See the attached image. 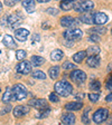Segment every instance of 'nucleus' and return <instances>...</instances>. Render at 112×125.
Listing matches in <instances>:
<instances>
[{
    "mask_svg": "<svg viewBox=\"0 0 112 125\" xmlns=\"http://www.w3.org/2000/svg\"><path fill=\"white\" fill-rule=\"evenodd\" d=\"M55 91L61 96H68L73 92V86L66 81H60L55 84Z\"/></svg>",
    "mask_w": 112,
    "mask_h": 125,
    "instance_id": "obj_1",
    "label": "nucleus"
},
{
    "mask_svg": "<svg viewBox=\"0 0 112 125\" xmlns=\"http://www.w3.org/2000/svg\"><path fill=\"white\" fill-rule=\"evenodd\" d=\"M94 8V2L91 0H85V1H77L74 5L73 9L78 13H84L89 12Z\"/></svg>",
    "mask_w": 112,
    "mask_h": 125,
    "instance_id": "obj_2",
    "label": "nucleus"
},
{
    "mask_svg": "<svg viewBox=\"0 0 112 125\" xmlns=\"http://www.w3.org/2000/svg\"><path fill=\"white\" fill-rule=\"evenodd\" d=\"M11 89H12V93L17 101H23L27 97V89L23 84H16Z\"/></svg>",
    "mask_w": 112,
    "mask_h": 125,
    "instance_id": "obj_3",
    "label": "nucleus"
},
{
    "mask_svg": "<svg viewBox=\"0 0 112 125\" xmlns=\"http://www.w3.org/2000/svg\"><path fill=\"white\" fill-rule=\"evenodd\" d=\"M83 37V31L78 28H73V29H67V30L64 32V38L67 39V40H78Z\"/></svg>",
    "mask_w": 112,
    "mask_h": 125,
    "instance_id": "obj_4",
    "label": "nucleus"
},
{
    "mask_svg": "<svg viewBox=\"0 0 112 125\" xmlns=\"http://www.w3.org/2000/svg\"><path fill=\"white\" fill-rule=\"evenodd\" d=\"M109 117V111L107 108H99L98 111H95L93 114V121L94 123L100 124L107 121V118Z\"/></svg>",
    "mask_w": 112,
    "mask_h": 125,
    "instance_id": "obj_5",
    "label": "nucleus"
},
{
    "mask_svg": "<svg viewBox=\"0 0 112 125\" xmlns=\"http://www.w3.org/2000/svg\"><path fill=\"white\" fill-rule=\"evenodd\" d=\"M71 79L73 82H75V83H78V84H81V83H84L86 79V74L84 73L83 70L81 69H75L74 68V70L71 73L70 75Z\"/></svg>",
    "mask_w": 112,
    "mask_h": 125,
    "instance_id": "obj_6",
    "label": "nucleus"
},
{
    "mask_svg": "<svg viewBox=\"0 0 112 125\" xmlns=\"http://www.w3.org/2000/svg\"><path fill=\"white\" fill-rule=\"evenodd\" d=\"M16 70L18 72L19 74H23V75H27L31 72V64L28 60H23L16 66Z\"/></svg>",
    "mask_w": 112,
    "mask_h": 125,
    "instance_id": "obj_7",
    "label": "nucleus"
},
{
    "mask_svg": "<svg viewBox=\"0 0 112 125\" xmlns=\"http://www.w3.org/2000/svg\"><path fill=\"white\" fill-rule=\"evenodd\" d=\"M60 22H61V26L62 27H67V28H70V27L77 26L78 21L76 20L75 18H73L72 16H64V17L61 18Z\"/></svg>",
    "mask_w": 112,
    "mask_h": 125,
    "instance_id": "obj_8",
    "label": "nucleus"
},
{
    "mask_svg": "<svg viewBox=\"0 0 112 125\" xmlns=\"http://www.w3.org/2000/svg\"><path fill=\"white\" fill-rule=\"evenodd\" d=\"M21 21H23V16H20L19 12H16L8 17V25L11 26V28H16L17 26H19Z\"/></svg>",
    "mask_w": 112,
    "mask_h": 125,
    "instance_id": "obj_9",
    "label": "nucleus"
},
{
    "mask_svg": "<svg viewBox=\"0 0 112 125\" xmlns=\"http://www.w3.org/2000/svg\"><path fill=\"white\" fill-rule=\"evenodd\" d=\"M29 111H30V107L28 105H18L13 108V115L16 117H21L28 114Z\"/></svg>",
    "mask_w": 112,
    "mask_h": 125,
    "instance_id": "obj_10",
    "label": "nucleus"
},
{
    "mask_svg": "<svg viewBox=\"0 0 112 125\" xmlns=\"http://www.w3.org/2000/svg\"><path fill=\"white\" fill-rule=\"evenodd\" d=\"M29 105H31L33 107L35 108H39V109H45L47 108L48 104H47V101L45 99H37V98H34V99H30L29 101Z\"/></svg>",
    "mask_w": 112,
    "mask_h": 125,
    "instance_id": "obj_11",
    "label": "nucleus"
},
{
    "mask_svg": "<svg viewBox=\"0 0 112 125\" xmlns=\"http://www.w3.org/2000/svg\"><path fill=\"white\" fill-rule=\"evenodd\" d=\"M108 21V17L103 12H95L93 15V23L95 25H104Z\"/></svg>",
    "mask_w": 112,
    "mask_h": 125,
    "instance_id": "obj_12",
    "label": "nucleus"
},
{
    "mask_svg": "<svg viewBox=\"0 0 112 125\" xmlns=\"http://www.w3.org/2000/svg\"><path fill=\"white\" fill-rule=\"evenodd\" d=\"M29 36V31L25 28H19V29H16L15 31V37L18 39L19 42H25Z\"/></svg>",
    "mask_w": 112,
    "mask_h": 125,
    "instance_id": "obj_13",
    "label": "nucleus"
},
{
    "mask_svg": "<svg viewBox=\"0 0 112 125\" xmlns=\"http://www.w3.org/2000/svg\"><path fill=\"white\" fill-rule=\"evenodd\" d=\"M100 62H101V58H100L99 55H91V56L87 58V60H86L87 66H90V67H92V68L98 67V66L100 65Z\"/></svg>",
    "mask_w": 112,
    "mask_h": 125,
    "instance_id": "obj_14",
    "label": "nucleus"
},
{
    "mask_svg": "<svg viewBox=\"0 0 112 125\" xmlns=\"http://www.w3.org/2000/svg\"><path fill=\"white\" fill-rule=\"evenodd\" d=\"M23 7L25 8V10L28 13H31V12H34L35 9H36V3H35L34 0H24Z\"/></svg>",
    "mask_w": 112,
    "mask_h": 125,
    "instance_id": "obj_15",
    "label": "nucleus"
},
{
    "mask_svg": "<svg viewBox=\"0 0 112 125\" xmlns=\"http://www.w3.org/2000/svg\"><path fill=\"white\" fill-rule=\"evenodd\" d=\"M77 1L78 0H62V1H61V5H60V8L62 10H71Z\"/></svg>",
    "mask_w": 112,
    "mask_h": 125,
    "instance_id": "obj_16",
    "label": "nucleus"
},
{
    "mask_svg": "<svg viewBox=\"0 0 112 125\" xmlns=\"http://www.w3.org/2000/svg\"><path fill=\"white\" fill-rule=\"evenodd\" d=\"M11 101H16V97L12 93V89H11L10 87H8L2 96V102L3 103H9V102H11Z\"/></svg>",
    "mask_w": 112,
    "mask_h": 125,
    "instance_id": "obj_17",
    "label": "nucleus"
},
{
    "mask_svg": "<svg viewBox=\"0 0 112 125\" xmlns=\"http://www.w3.org/2000/svg\"><path fill=\"white\" fill-rule=\"evenodd\" d=\"M2 42L6 47H8V48H16V46H17L16 42H13V38L10 36V35H5L2 38Z\"/></svg>",
    "mask_w": 112,
    "mask_h": 125,
    "instance_id": "obj_18",
    "label": "nucleus"
},
{
    "mask_svg": "<svg viewBox=\"0 0 112 125\" xmlns=\"http://www.w3.org/2000/svg\"><path fill=\"white\" fill-rule=\"evenodd\" d=\"M82 107H83V104L81 102H71V103H67L65 105V108L68 111H78Z\"/></svg>",
    "mask_w": 112,
    "mask_h": 125,
    "instance_id": "obj_19",
    "label": "nucleus"
},
{
    "mask_svg": "<svg viewBox=\"0 0 112 125\" xmlns=\"http://www.w3.org/2000/svg\"><path fill=\"white\" fill-rule=\"evenodd\" d=\"M62 122L64 124H74L75 123V115L72 114V113H67V114H64L62 116Z\"/></svg>",
    "mask_w": 112,
    "mask_h": 125,
    "instance_id": "obj_20",
    "label": "nucleus"
},
{
    "mask_svg": "<svg viewBox=\"0 0 112 125\" xmlns=\"http://www.w3.org/2000/svg\"><path fill=\"white\" fill-rule=\"evenodd\" d=\"M63 57H64V52L61 49H55V50H53L52 54H50V58H52V60H54V62H60Z\"/></svg>",
    "mask_w": 112,
    "mask_h": 125,
    "instance_id": "obj_21",
    "label": "nucleus"
},
{
    "mask_svg": "<svg viewBox=\"0 0 112 125\" xmlns=\"http://www.w3.org/2000/svg\"><path fill=\"white\" fill-rule=\"evenodd\" d=\"M93 15L94 13H87L84 12V15H82L80 17V20L84 23H87V25H92L93 23Z\"/></svg>",
    "mask_w": 112,
    "mask_h": 125,
    "instance_id": "obj_22",
    "label": "nucleus"
},
{
    "mask_svg": "<svg viewBox=\"0 0 112 125\" xmlns=\"http://www.w3.org/2000/svg\"><path fill=\"white\" fill-rule=\"evenodd\" d=\"M48 75L52 79H56L60 75V66H53L48 69Z\"/></svg>",
    "mask_w": 112,
    "mask_h": 125,
    "instance_id": "obj_23",
    "label": "nucleus"
},
{
    "mask_svg": "<svg viewBox=\"0 0 112 125\" xmlns=\"http://www.w3.org/2000/svg\"><path fill=\"white\" fill-rule=\"evenodd\" d=\"M86 55H87V54H86V52H84V50L78 52H76V54L73 56V60L76 62V64H81V62H83V59L85 58Z\"/></svg>",
    "mask_w": 112,
    "mask_h": 125,
    "instance_id": "obj_24",
    "label": "nucleus"
},
{
    "mask_svg": "<svg viewBox=\"0 0 112 125\" xmlns=\"http://www.w3.org/2000/svg\"><path fill=\"white\" fill-rule=\"evenodd\" d=\"M90 32H92V34H95V35H99V36H101V35H104L105 32H107V28L103 26H98V27H93V28L90 29Z\"/></svg>",
    "mask_w": 112,
    "mask_h": 125,
    "instance_id": "obj_25",
    "label": "nucleus"
},
{
    "mask_svg": "<svg viewBox=\"0 0 112 125\" xmlns=\"http://www.w3.org/2000/svg\"><path fill=\"white\" fill-rule=\"evenodd\" d=\"M30 64L33 66H36V67H38V66L43 65L45 62V59L43 57H40V56H33L31 57V60H30Z\"/></svg>",
    "mask_w": 112,
    "mask_h": 125,
    "instance_id": "obj_26",
    "label": "nucleus"
},
{
    "mask_svg": "<svg viewBox=\"0 0 112 125\" xmlns=\"http://www.w3.org/2000/svg\"><path fill=\"white\" fill-rule=\"evenodd\" d=\"M31 76H33L35 79H40V81H44L45 78H46L45 73L44 72H42V70H35V72H33Z\"/></svg>",
    "mask_w": 112,
    "mask_h": 125,
    "instance_id": "obj_27",
    "label": "nucleus"
},
{
    "mask_svg": "<svg viewBox=\"0 0 112 125\" xmlns=\"http://www.w3.org/2000/svg\"><path fill=\"white\" fill-rule=\"evenodd\" d=\"M89 87L91 89H93V91H95V92H99L100 89H101V83H100L98 79H95V81H92L91 83H90Z\"/></svg>",
    "mask_w": 112,
    "mask_h": 125,
    "instance_id": "obj_28",
    "label": "nucleus"
},
{
    "mask_svg": "<svg viewBox=\"0 0 112 125\" xmlns=\"http://www.w3.org/2000/svg\"><path fill=\"white\" fill-rule=\"evenodd\" d=\"M100 48L98 46H90L86 50V54H90V55H99L100 54Z\"/></svg>",
    "mask_w": 112,
    "mask_h": 125,
    "instance_id": "obj_29",
    "label": "nucleus"
},
{
    "mask_svg": "<svg viewBox=\"0 0 112 125\" xmlns=\"http://www.w3.org/2000/svg\"><path fill=\"white\" fill-rule=\"evenodd\" d=\"M26 56H27V54H26V52H25V50H17V52H16V58H17L18 60L25 59V58H26Z\"/></svg>",
    "mask_w": 112,
    "mask_h": 125,
    "instance_id": "obj_30",
    "label": "nucleus"
},
{
    "mask_svg": "<svg viewBox=\"0 0 112 125\" xmlns=\"http://www.w3.org/2000/svg\"><path fill=\"white\" fill-rule=\"evenodd\" d=\"M63 68H64V69H67V70L74 69V68H76V65L75 64H72V62H65L63 64Z\"/></svg>",
    "mask_w": 112,
    "mask_h": 125,
    "instance_id": "obj_31",
    "label": "nucleus"
},
{
    "mask_svg": "<svg viewBox=\"0 0 112 125\" xmlns=\"http://www.w3.org/2000/svg\"><path fill=\"white\" fill-rule=\"evenodd\" d=\"M99 97H100V95L98 93H90L89 94V98H90V101L91 102H98L99 101Z\"/></svg>",
    "mask_w": 112,
    "mask_h": 125,
    "instance_id": "obj_32",
    "label": "nucleus"
},
{
    "mask_svg": "<svg viewBox=\"0 0 112 125\" xmlns=\"http://www.w3.org/2000/svg\"><path fill=\"white\" fill-rule=\"evenodd\" d=\"M46 12L50 13V15H52V16H57V15H58V10H57V9H56L55 7L47 8V9H46Z\"/></svg>",
    "mask_w": 112,
    "mask_h": 125,
    "instance_id": "obj_33",
    "label": "nucleus"
},
{
    "mask_svg": "<svg viewBox=\"0 0 112 125\" xmlns=\"http://www.w3.org/2000/svg\"><path fill=\"white\" fill-rule=\"evenodd\" d=\"M50 101L53 103H57L58 102V96L55 93H50Z\"/></svg>",
    "mask_w": 112,
    "mask_h": 125,
    "instance_id": "obj_34",
    "label": "nucleus"
},
{
    "mask_svg": "<svg viewBox=\"0 0 112 125\" xmlns=\"http://www.w3.org/2000/svg\"><path fill=\"white\" fill-rule=\"evenodd\" d=\"M11 111V105H7L6 107H3L1 111H0V115H3V114H7L8 112Z\"/></svg>",
    "mask_w": 112,
    "mask_h": 125,
    "instance_id": "obj_35",
    "label": "nucleus"
},
{
    "mask_svg": "<svg viewBox=\"0 0 112 125\" xmlns=\"http://www.w3.org/2000/svg\"><path fill=\"white\" fill-rule=\"evenodd\" d=\"M40 40V37H39V35L38 34H35L34 35V37H33V39H31V44L33 45H36L37 42Z\"/></svg>",
    "mask_w": 112,
    "mask_h": 125,
    "instance_id": "obj_36",
    "label": "nucleus"
},
{
    "mask_svg": "<svg viewBox=\"0 0 112 125\" xmlns=\"http://www.w3.org/2000/svg\"><path fill=\"white\" fill-rule=\"evenodd\" d=\"M105 85H107V88L109 89V91H112V75L109 77V79L107 81V84H105Z\"/></svg>",
    "mask_w": 112,
    "mask_h": 125,
    "instance_id": "obj_37",
    "label": "nucleus"
},
{
    "mask_svg": "<svg viewBox=\"0 0 112 125\" xmlns=\"http://www.w3.org/2000/svg\"><path fill=\"white\" fill-rule=\"evenodd\" d=\"M50 109H48V108H46V109H45V112H43V113H42V114H39L38 118H44V117H46V116H47V115L50 114Z\"/></svg>",
    "mask_w": 112,
    "mask_h": 125,
    "instance_id": "obj_38",
    "label": "nucleus"
},
{
    "mask_svg": "<svg viewBox=\"0 0 112 125\" xmlns=\"http://www.w3.org/2000/svg\"><path fill=\"white\" fill-rule=\"evenodd\" d=\"M90 40H94V42H100V37H99V35H92L91 36V38H90Z\"/></svg>",
    "mask_w": 112,
    "mask_h": 125,
    "instance_id": "obj_39",
    "label": "nucleus"
},
{
    "mask_svg": "<svg viewBox=\"0 0 112 125\" xmlns=\"http://www.w3.org/2000/svg\"><path fill=\"white\" fill-rule=\"evenodd\" d=\"M6 5H8V6H13V5H15V2H13L12 0H6Z\"/></svg>",
    "mask_w": 112,
    "mask_h": 125,
    "instance_id": "obj_40",
    "label": "nucleus"
},
{
    "mask_svg": "<svg viewBox=\"0 0 112 125\" xmlns=\"http://www.w3.org/2000/svg\"><path fill=\"white\" fill-rule=\"evenodd\" d=\"M105 101L107 102H112V94H109L107 96V98H105Z\"/></svg>",
    "mask_w": 112,
    "mask_h": 125,
    "instance_id": "obj_41",
    "label": "nucleus"
},
{
    "mask_svg": "<svg viewBox=\"0 0 112 125\" xmlns=\"http://www.w3.org/2000/svg\"><path fill=\"white\" fill-rule=\"evenodd\" d=\"M83 94H77V95H75V98H77V99H81V98H83Z\"/></svg>",
    "mask_w": 112,
    "mask_h": 125,
    "instance_id": "obj_42",
    "label": "nucleus"
},
{
    "mask_svg": "<svg viewBox=\"0 0 112 125\" xmlns=\"http://www.w3.org/2000/svg\"><path fill=\"white\" fill-rule=\"evenodd\" d=\"M39 3H45V2H48V1H50V0H37Z\"/></svg>",
    "mask_w": 112,
    "mask_h": 125,
    "instance_id": "obj_43",
    "label": "nucleus"
},
{
    "mask_svg": "<svg viewBox=\"0 0 112 125\" xmlns=\"http://www.w3.org/2000/svg\"><path fill=\"white\" fill-rule=\"evenodd\" d=\"M1 9H2V3L0 2V11H1Z\"/></svg>",
    "mask_w": 112,
    "mask_h": 125,
    "instance_id": "obj_44",
    "label": "nucleus"
},
{
    "mask_svg": "<svg viewBox=\"0 0 112 125\" xmlns=\"http://www.w3.org/2000/svg\"><path fill=\"white\" fill-rule=\"evenodd\" d=\"M12 1H13V2L16 3V2H18V1H20V0H12Z\"/></svg>",
    "mask_w": 112,
    "mask_h": 125,
    "instance_id": "obj_45",
    "label": "nucleus"
},
{
    "mask_svg": "<svg viewBox=\"0 0 112 125\" xmlns=\"http://www.w3.org/2000/svg\"><path fill=\"white\" fill-rule=\"evenodd\" d=\"M111 34H112V29H111Z\"/></svg>",
    "mask_w": 112,
    "mask_h": 125,
    "instance_id": "obj_46",
    "label": "nucleus"
}]
</instances>
